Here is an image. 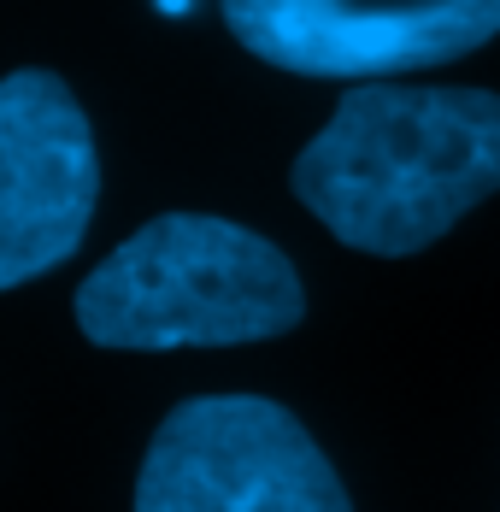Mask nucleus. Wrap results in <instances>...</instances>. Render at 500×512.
I'll return each instance as SVG.
<instances>
[{
    "label": "nucleus",
    "mask_w": 500,
    "mask_h": 512,
    "mask_svg": "<svg viewBox=\"0 0 500 512\" xmlns=\"http://www.w3.org/2000/svg\"><path fill=\"white\" fill-rule=\"evenodd\" d=\"M500 195V95L353 83L295 159V201L359 254L406 259Z\"/></svg>",
    "instance_id": "f257e3e1"
},
{
    "label": "nucleus",
    "mask_w": 500,
    "mask_h": 512,
    "mask_svg": "<svg viewBox=\"0 0 500 512\" xmlns=\"http://www.w3.org/2000/svg\"><path fill=\"white\" fill-rule=\"evenodd\" d=\"M77 330L95 348L171 354L289 336L306 318L295 259L248 224L165 212L77 283Z\"/></svg>",
    "instance_id": "f03ea898"
},
{
    "label": "nucleus",
    "mask_w": 500,
    "mask_h": 512,
    "mask_svg": "<svg viewBox=\"0 0 500 512\" xmlns=\"http://www.w3.org/2000/svg\"><path fill=\"white\" fill-rule=\"evenodd\" d=\"M136 512H353V501L289 407L195 395L153 430Z\"/></svg>",
    "instance_id": "7ed1b4c3"
},
{
    "label": "nucleus",
    "mask_w": 500,
    "mask_h": 512,
    "mask_svg": "<svg viewBox=\"0 0 500 512\" xmlns=\"http://www.w3.org/2000/svg\"><path fill=\"white\" fill-rule=\"evenodd\" d=\"M230 36L295 77L395 83L500 36V0H218Z\"/></svg>",
    "instance_id": "20e7f679"
},
{
    "label": "nucleus",
    "mask_w": 500,
    "mask_h": 512,
    "mask_svg": "<svg viewBox=\"0 0 500 512\" xmlns=\"http://www.w3.org/2000/svg\"><path fill=\"white\" fill-rule=\"evenodd\" d=\"M100 201L89 112L42 65L0 77V295L59 271Z\"/></svg>",
    "instance_id": "39448f33"
},
{
    "label": "nucleus",
    "mask_w": 500,
    "mask_h": 512,
    "mask_svg": "<svg viewBox=\"0 0 500 512\" xmlns=\"http://www.w3.org/2000/svg\"><path fill=\"white\" fill-rule=\"evenodd\" d=\"M183 6H189V0H159V12H183Z\"/></svg>",
    "instance_id": "423d86ee"
}]
</instances>
